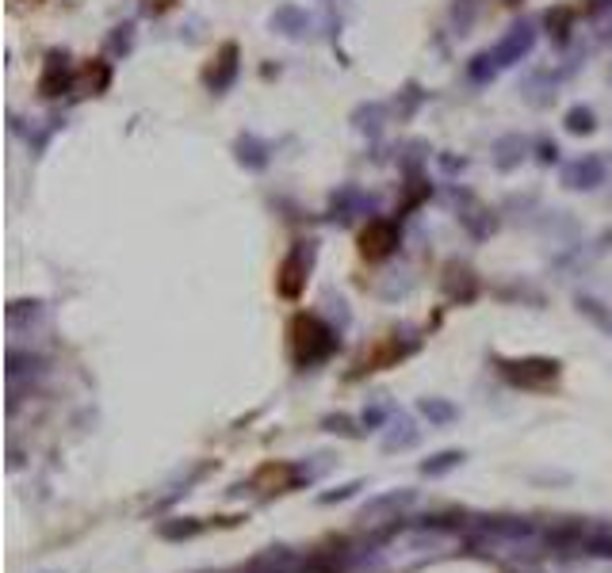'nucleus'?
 <instances>
[{"label":"nucleus","mask_w":612,"mask_h":573,"mask_svg":"<svg viewBox=\"0 0 612 573\" xmlns=\"http://www.w3.org/2000/svg\"><path fill=\"white\" fill-rule=\"evenodd\" d=\"M532 43H536V31H532V23H517L509 35H505L502 43L490 50V62L498 65H513V62H521L528 50H532Z\"/></svg>","instance_id":"f257e3e1"},{"label":"nucleus","mask_w":612,"mask_h":573,"mask_svg":"<svg viewBox=\"0 0 612 573\" xmlns=\"http://www.w3.org/2000/svg\"><path fill=\"white\" fill-rule=\"evenodd\" d=\"M605 180V165L597 161V157H582V161H574L563 169V184L567 188H597Z\"/></svg>","instance_id":"f03ea898"},{"label":"nucleus","mask_w":612,"mask_h":573,"mask_svg":"<svg viewBox=\"0 0 612 573\" xmlns=\"http://www.w3.org/2000/svg\"><path fill=\"white\" fill-rule=\"evenodd\" d=\"M391 245H394V226H391V222H372V230L364 234V253L383 256V253H391Z\"/></svg>","instance_id":"7ed1b4c3"},{"label":"nucleus","mask_w":612,"mask_h":573,"mask_svg":"<svg viewBox=\"0 0 612 573\" xmlns=\"http://www.w3.org/2000/svg\"><path fill=\"white\" fill-rule=\"evenodd\" d=\"M234 58H238V50H234V46H222L219 77H211V81H207V85L215 88V92H222V88H226V85H230V81H234V73H238V62H234Z\"/></svg>","instance_id":"20e7f679"},{"label":"nucleus","mask_w":612,"mask_h":573,"mask_svg":"<svg viewBox=\"0 0 612 573\" xmlns=\"http://www.w3.org/2000/svg\"><path fill=\"white\" fill-rule=\"evenodd\" d=\"M272 27H280L284 35H303L306 20H303V12H295V8H280V12L272 16Z\"/></svg>","instance_id":"39448f33"},{"label":"nucleus","mask_w":612,"mask_h":573,"mask_svg":"<svg viewBox=\"0 0 612 573\" xmlns=\"http://www.w3.org/2000/svg\"><path fill=\"white\" fill-rule=\"evenodd\" d=\"M567 130H574V134H590L593 130V111L590 107H574L567 115Z\"/></svg>","instance_id":"423d86ee"},{"label":"nucleus","mask_w":612,"mask_h":573,"mask_svg":"<svg viewBox=\"0 0 612 573\" xmlns=\"http://www.w3.org/2000/svg\"><path fill=\"white\" fill-rule=\"evenodd\" d=\"M605 4H612V0H590V8H605Z\"/></svg>","instance_id":"0eeeda50"}]
</instances>
